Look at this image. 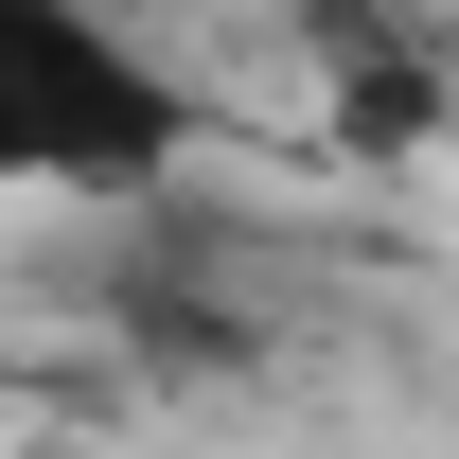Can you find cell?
<instances>
[{"label":"cell","instance_id":"7a4b0ae2","mask_svg":"<svg viewBox=\"0 0 459 459\" xmlns=\"http://www.w3.org/2000/svg\"><path fill=\"white\" fill-rule=\"evenodd\" d=\"M71 300H89L124 406H230V389H265V353H283V336H265V300L230 283V265H142L124 230H89Z\"/></svg>","mask_w":459,"mask_h":459},{"label":"cell","instance_id":"3957f363","mask_svg":"<svg viewBox=\"0 0 459 459\" xmlns=\"http://www.w3.org/2000/svg\"><path fill=\"white\" fill-rule=\"evenodd\" d=\"M283 36H300V71H318V142H336L353 177H406V160L459 142V54H442L424 0H300Z\"/></svg>","mask_w":459,"mask_h":459},{"label":"cell","instance_id":"277c9868","mask_svg":"<svg viewBox=\"0 0 459 459\" xmlns=\"http://www.w3.org/2000/svg\"><path fill=\"white\" fill-rule=\"evenodd\" d=\"M442 54H459V18H442Z\"/></svg>","mask_w":459,"mask_h":459},{"label":"cell","instance_id":"6da1fadb","mask_svg":"<svg viewBox=\"0 0 459 459\" xmlns=\"http://www.w3.org/2000/svg\"><path fill=\"white\" fill-rule=\"evenodd\" d=\"M212 107L177 89L124 18L71 0H0V195H71V212H160L195 177Z\"/></svg>","mask_w":459,"mask_h":459}]
</instances>
